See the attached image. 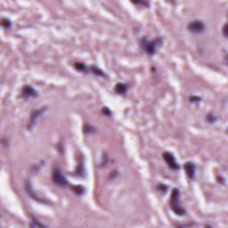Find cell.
<instances>
[{
    "label": "cell",
    "mask_w": 228,
    "mask_h": 228,
    "mask_svg": "<svg viewBox=\"0 0 228 228\" xmlns=\"http://www.w3.org/2000/svg\"><path fill=\"white\" fill-rule=\"evenodd\" d=\"M170 208L173 212L177 216H183L185 214V209L182 207L180 202V191L177 188H174L172 190L170 196Z\"/></svg>",
    "instance_id": "1"
},
{
    "label": "cell",
    "mask_w": 228,
    "mask_h": 228,
    "mask_svg": "<svg viewBox=\"0 0 228 228\" xmlns=\"http://www.w3.org/2000/svg\"><path fill=\"white\" fill-rule=\"evenodd\" d=\"M161 43H162V39L160 38L154 39L152 40H149L146 38H144L141 40V47L147 55H154L158 47L161 45Z\"/></svg>",
    "instance_id": "2"
},
{
    "label": "cell",
    "mask_w": 228,
    "mask_h": 228,
    "mask_svg": "<svg viewBox=\"0 0 228 228\" xmlns=\"http://www.w3.org/2000/svg\"><path fill=\"white\" fill-rule=\"evenodd\" d=\"M52 179H53V182L58 186L64 187L67 185H69L67 179H66V177L62 175V171L60 170V168L57 167V166H55L54 168V170H53Z\"/></svg>",
    "instance_id": "3"
},
{
    "label": "cell",
    "mask_w": 228,
    "mask_h": 228,
    "mask_svg": "<svg viewBox=\"0 0 228 228\" xmlns=\"http://www.w3.org/2000/svg\"><path fill=\"white\" fill-rule=\"evenodd\" d=\"M47 106H44L42 108H39L38 110H35L33 111L31 114V117H29V123H28V129H32L34 128V126L37 124V120H39V118L47 111Z\"/></svg>",
    "instance_id": "4"
},
{
    "label": "cell",
    "mask_w": 228,
    "mask_h": 228,
    "mask_svg": "<svg viewBox=\"0 0 228 228\" xmlns=\"http://www.w3.org/2000/svg\"><path fill=\"white\" fill-rule=\"evenodd\" d=\"M187 29L191 33L201 34L205 31V25L201 21L195 20L193 21H191L187 26Z\"/></svg>",
    "instance_id": "5"
},
{
    "label": "cell",
    "mask_w": 228,
    "mask_h": 228,
    "mask_svg": "<svg viewBox=\"0 0 228 228\" xmlns=\"http://www.w3.org/2000/svg\"><path fill=\"white\" fill-rule=\"evenodd\" d=\"M162 157H163V159L166 161L167 165L168 166V168H170V170H178L180 168L179 165L177 164V162H176L175 158L174 157V155L171 152H163Z\"/></svg>",
    "instance_id": "6"
},
{
    "label": "cell",
    "mask_w": 228,
    "mask_h": 228,
    "mask_svg": "<svg viewBox=\"0 0 228 228\" xmlns=\"http://www.w3.org/2000/svg\"><path fill=\"white\" fill-rule=\"evenodd\" d=\"M21 96L24 99H31L38 96V92H37L34 88L29 86V85H25L23 89H21Z\"/></svg>",
    "instance_id": "7"
},
{
    "label": "cell",
    "mask_w": 228,
    "mask_h": 228,
    "mask_svg": "<svg viewBox=\"0 0 228 228\" xmlns=\"http://www.w3.org/2000/svg\"><path fill=\"white\" fill-rule=\"evenodd\" d=\"M183 168H185V171L188 177L191 180H193L195 177V165L191 161H188V162L185 163Z\"/></svg>",
    "instance_id": "8"
},
{
    "label": "cell",
    "mask_w": 228,
    "mask_h": 228,
    "mask_svg": "<svg viewBox=\"0 0 228 228\" xmlns=\"http://www.w3.org/2000/svg\"><path fill=\"white\" fill-rule=\"evenodd\" d=\"M128 90V85L124 83H118L115 86V92L117 94H123Z\"/></svg>",
    "instance_id": "9"
},
{
    "label": "cell",
    "mask_w": 228,
    "mask_h": 228,
    "mask_svg": "<svg viewBox=\"0 0 228 228\" xmlns=\"http://www.w3.org/2000/svg\"><path fill=\"white\" fill-rule=\"evenodd\" d=\"M88 70L91 71L94 74L97 75V76H100V77H106V75L104 74V72L102 71V70L98 69L97 67H95V66H91V67L88 68Z\"/></svg>",
    "instance_id": "10"
},
{
    "label": "cell",
    "mask_w": 228,
    "mask_h": 228,
    "mask_svg": "<svg viewBox=\"0 0 228 228\" xmlns=\"http://www.w3.org/2000/svg\"><path fill=\"white\" fill-rule=\"evenodd\" d=\"M70 189H71L76 194H78V195H81V194H83L84 192H85L84 187H82L81 185H71V186H70Z\"/></svg>",
    "instance_id": "11"
},
{
    "label": "cell",
    "mask_w": 228,
    "mask_h": 228,
    "mask_svg": "<svg viewBox=\"0 0 228 228\" xmlns=\"http://www.w3.org/2000/svg\"><path fill=\"white\" fill-rule=\"evenodd\" d=\"M1 25L6 29H11L12 27V23H11V21L9 19H7V18H3L2 19V21H1Z\"/></svg>",
    "instance_id": "12"
},
{
    "label": "cell",
    "mask_w": 228,
    "mask_h": 228,
    "mask_svg": "<svg viewBox=\"0 0 228 228\" xmlns=\"http://www.w3.org/2000/svg\"><path fill=\"white\" fill-rule=\"evenodd\" d=\"M31 227H44V226H46V225L41 224V223H39L35 217H32V221H31Z\"/></svg>",
    "instance_id": "13"
},
{
    "label": "cell",
    "mask_w": 228,
    "mask_h": 228,
    "mask_svg": "<svg viewBox=\"0 0 228 228\" xmlns=\"http://www.w3.org/2000/svg\"><path fill=\"white\" fill-rule=\"evenodd\" d=\"M75 68L76 70H79V71H86L87 70V68L86 67V65L84 63H81V62H78L75 64Z\"/></svg>",
    "instance_id": "14"
},
{
    "label": "cell",
    "mask_w": 228,
    "mask_h": 228,
    "mask_svg": "<svg viewBox=\"0 0 228 228\" xmlns=\"http://www.w3.org/2000/svg\"><path fill=\"white\" fill-rule=\"evenodd\" d=\"M207 120L209 122V123H213V122H215L217 120V117H215L213 114L209 113L207 115Z\"/></svg>",
    "instance_id": "15"
},
{
    "label": "cell",
    "mask_w": 228,
    "mask_h": 228,
    "mask_svg": "<svg viewBox=\"0 0 228 228\" xmlns=\"http://www.w3.org/2000/svg\"><path fill=\"white\" fill-rule=\"evenodd\" d=\"M85 133L87 135V134H89V133H93V132H94V128L90 127V126H88V125H86V126L85 127Z\"/></svg>",
    "instance_id": "16"
},
{
    "label": "cell",
    "mask_w": 228,
    "mask_h": 228,
    "mask_svg": "<svg viewBox=\"0 0 228 228\" xmlns=\"http://www.w3.org/2000/svg\"><path fill=\"white\" fill-rule=\"evenodd\" d=\"M102 112L104 113L105 116H111V115H112V112L110 111V110H109L107 107H104V108H102Z\"/></svg>",
    "instance_id": "17"
},
{
    "label": "cell",
    "mask_w": 228,
    "mask_h": 228,
    "mask_svg": "<svg viewBox=\"0 0 228 228\" xmlns=\"http://www.w3.org/2000/svg\"><path fill=\"white\" fill-rule=\"evenodd\" d=\"M159 189H161V192L164 193V192H166V191H167L168 187L165 185H159Z\"/></svg>",
    "instance_id": "18"
},
{
    "label": "cell",
    "mask_w": 228,
    "mask_h": 228,
    "mask_svg": "<svg viewBox=\"0 0 228 228\" xmlns=\"http://www.w3.org/2000/svg\"><path fill=\"white\" fill-rule=\"evenodd\" d=\"M191 102H200L201 101V98L200 97H196V96H193L191 97Z\"/></svg>",
    "instance_id": "19"
},
{
    "label": "cell",
    "mask_w": 228,
    "mask_h": 228,
    "mask_svg": "<svg viewBox=\"0 0 228 228\" xmlns=\"http://www.w3.org/2000/svg\"><path fill=\"white\" fill-rule=\"evenodd\" d=\"M134 4H136V5H145V6L149 5V3H147V2H135Z\"/></svg>",
    "instance_id": "20"
},
{
    "label": "cell",
    "mask_w": 228,
    "mask_h": 228,
    "mask_svg": "<svg viewBox=\"0 0 228 228\" xmlns=\"http://www.w3.org/2000/svg\"><path fill=\"white\" fill-rule=\"evenodd\" d=\"M226 27H227V26H226V24H225V25H224V27H223V34H224V36L225 37V38L227 37V33H226L227 29H226Z\"/></svg>",
    "instance_id": "21"
}]
</instances>
